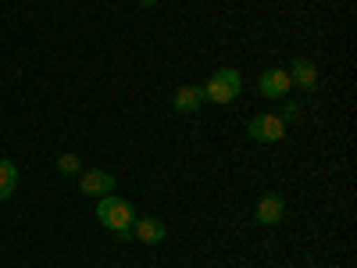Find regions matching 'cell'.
Listing matches in <instances>:
<instances>
[{"label":"cell","mask_w":357,"mask_h":268,"mask_svg":"<svg viewBox=\"0 0 357 268\" xmlns=\"http://www.w3.org/2000/svg\"><path fill=\"white\" fill-rule=\"evenodd\" d=\"M204 100H207V97H204V86H193V82H190V86H178V89H175V100H172V104H175L178 114H197Z\"/></svg>","instance_id":"ba28073f"},{"label":"cell","mask_w":357,"mask_h":268,"mask_svg":"<svg viewBox=\"0 0 357 268\" xmlns=\"http://www.w3.org/2000/svg\"><path fill=\"white\" fill-rule=\"evenodd\" d=\"M18 186V168L15 161H0V200H8Z\"/></svg>","instance_id":"30bf717a"},{"label":"cell","mask_w":357,"mask_h":268,"mask_svg":"<svg viewBox=\"0 0 357 268\" xmlns=\"http://www.w3.org/2000/svg\"><path fill=\"white\" fill-rule=\"evenodd\" d=\"M132 236L139 244H165V236H168V229H165V222L161 218H154V215H143V218H136L132 222Z\"/></svg>","instance_id":"5b68a950"},{"label":"cell","mask_w":357,"mask_h":268,"mask_svg":"<svg viewBox=\"0 0 357 268\" xmlns=\"http://www.w3.org/2000/svg\"><path fill=\"white\" fill-rule=\"evenodd\" d=\"M279 118H282V122H296V118H301V104H296V100H286L282 111H279Z\"/></svg>","instance_id":"7c38bea8"},{"label":"cell","mask_w":357,"mask_h":268,"mask_svg":"<svg viewBox=\"0 0 357 268\" xmlns=\"http://www.w3.org/2000/svg\"><path fill=\"white\" fill-rule=\"evenodd\" d=\"M79 186H82V193H89V197H107V193L114 190V175H111V172H100V168H86L82 179H79Z\"/></svg>","instance_id":"8992f818"},{"label":"cell","mask_w":357,"mask_h":268,"mask_svg":"<svg viewBox=\"0 0 357 268\" xmlns=\"http://www.w3.org/2000/svg\"><path fill=\"white\" fill-rule=\"evenodd\" d=\"M136 4H139V8H154V4H158V0H136Z\"/></svg>","instance_id":"4fadbf2b"},{"label":"cell","mask_w":357,"mask_h":268,"mask_svg":"<svg viewBox=\"0 0 357 268\" xmlns=\"http://www.w3.org/2000/svg\"><path fill=\"white\" fill-rule=\"evenodd\" d=\"M282 215H286V200H282L279 193H264V197L257 200L254 218H257L261 225H279V222H282Z\"/></svg>","instance_id":"52a82bcc"},{"label":"cell","mask_w":357,"mask_h":268,"mask_svg":"<svg viewBox=\"0 0 357 268\" xmlns=\"http://www.w3.org/2000/svg\"><path fill=\"white\" fill-rule=\"evenodd\" d=\"M289 82L311 94V89L318 86V68H314V61H307V57H296V61L289 65Z\"/></svg>","instance_id":"9c48e42d"},{"label":"cell","mask_w":357,"mask_h":268,"mask_svg":"<svg viewBox=\"0 0 357 268\" xmlns=\"http://www.w3.org/2000/svg\"><path fill=\"white\" fill-rule=\"evenodd\" d=\"M247 136L257 140V143H279L286 136V122L279 114H254L250 126H247Z\"/></svg>","instance_id":"3957f363"},{"label":"cell","mask_w":357,"mask_h":268,"mask_svg":"<svg viewBox=\"0 0 357 268\" xmlns=\"http://www.w3.org/2000/svg\"><path fill=\"white\" fill-rule=\"evenodd\" d=\"M240 89H243L240 72H236V68H218L211 79H207L204 97H207V100H215V104H229V100L240 97Z\"/></svg>","instance_id":"7a4b0ae2"},{"label":"cell","mask_w":357,"mask_h":268,"mask_svg":"<svg viewBox=\"0 0 357 268\" xmlns=\"http://www.w3.org/2000/svg\"><path fill=\"white\" fill-rule=\"evenodd\" d=\"M57 172L61 175H79V158L75 154H61L57 158Z\"/></svg>","instance_id":"8fae6325"},{"label":"cell","mask_w":357,"mask_h":268,"mask_svg":"<svg viewBox=\"0 0 357 268\" xmlns=\"http://www.w3.org/2000/svg\"><path fill=\"white\" fill-rule=\"evenodd\" d=\"M97 218L118 236V240H132V222H136V211H132V204L126 197H97Z\"/></svg>","instance_id":"6da1fadb"},{"label":"cell","mask_w":357,"mask_h":268,"mask_svg":"<svg viewBox=\"0 0 357 268\" xmlns=\"http://www.w3.org/2000/svg\"><path fill=\"white\" fill-rule=\"evenodd\" d=\"M289 86H293V82H289V72H286V68H268V72L257 75V89H261V97H268V100L286 97Z\"/></svg>","instance_id":"277c9868"}]
</instances>
